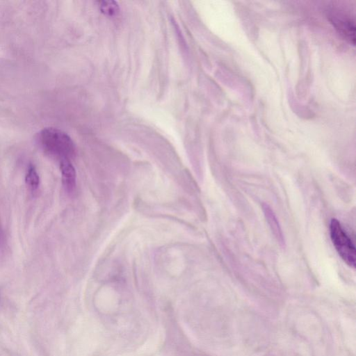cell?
I'll list each match as a JSON object with an SVG mask.
<instances>
[{"label":"cell","mask_w":356,"mask_h":356,"mask_svg":"<svg viewBox=\"0 0 356 356\" xmlns=\"http://www.w3.org/2000/svg\"><path fill=\"white\" fill-rule=\"evenodd\" d=\"M37 140L44 153L60 161H70L75 154V145L71 138L57 128H44L38 134Z\"/></svg>","instance_id":"obj_1"},{"label":"cell","mask_w":356,"mask_h":356,"mask_svg":"<svg viewBox=\"0 0 356 356\" xmlns=\"http://www.w3.org/2000/svg\"><path fill=\"white\" fill-rule=\"evenodd\" d=\"M330 234L332 243L341 258L350 267H355L356 252L355 245L341 225L336 218L330 224Z\"/></svg>","instance_id":"obj_2"},{"label":"cell","mask_w":356,"mask_h":356,"mask_svg":"<svg viewBox=\"0 0 356 356\" xmlns=\"http://www.w3.org/2000/svg\"><path fill=\"white\" fill-rule=\"evenodd\" d=\"M330 19L339 32L354 44L355 26L353 22L344 15H334Z\"/></svg>","instance_id":"obj_3"},{"label":"cell","mask_w":356,"mask_h":356,"mask_svg":"<svg viewBox=\"0 0 356 356\" xmlns=\"http://www.w3.org/2000/svg\"><path fill=\"white\" fill-rule=\"evenodd\" d=\"M63 184L66 191L71 192L76 186V172L69 160L60 161Z\"/></svg>","instance_id":"obj_4"},{"label":"cell","mask_w":356,"mask_h":356,"mask_svg":"<svg viewBox=\"0 0 356 356\" xmlns=\"http://www.w3.org/2000/svg\"><path fill=\"white\" fill-rule=\"evenodd\" d=\"M25 182L29 190L35 191L40 185V177L33 165H30L25 176Z\"/></svg>","instance_id":"obj_5"},{"label":"cell","mask_w":356,"mask_h":356,"mask_svg":"<svg viewBox=\"0 0 356 356\" xmlns=\"http://www.w3.org/2000/svg\"><path fill=\"white\" fill-rule=\"evenodd\" d=\"M102 13L108 15H115L118 13L119 8L115 1H101L98 2Z\"/></svg>","instance_id":"obj_6"},{"label":"cell","mask_w":356,"mask_h":356,"mask_svg":"<svg viewBox=\"0 0 356 356\" xmlns=\"http://www.w3.org/2000/svg\"><path fill=\"white\" fill-rule=\"evenodd\" d=\"M0 241H1V229H0Z\"/></svg>","instance_id":"obj_7"}]
</instances>
